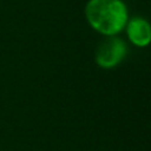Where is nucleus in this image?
<instances>
[{
  "label": "nucleus",
  "mask_w": 151,
  "mask_h": 151,
  "mask_svg": "<svg viewBox=\"0 0 151 151\" xmlns=\"http://www.w3.org/2000/svg\"><path fill=\"white\" fill-rule=\"evenodd\" d=\"M129 40L137 47H145L151 42V24L140 17L129 19L125 25Z\"/></svg>",
  "instance_id": "obj_3"
},
{
  "label": "nucleus",
  "mask_w": 151,
  "mask_h": 151,
  "mask_svg": "<svg viewBox=\"0 0 151 151\" xmlns=\"http://www.w3.org/2000/svg\"><path fill=\"white\" fill-rule=\"evenodd\" d=\"M126 51V44L123 39L116 35L107 37L97 47L96 63L101 68H112L123 61Z\"/></svg>",
  "instance_id": "obj_2"
},
{
  "label": "nucleus",
  "mask_w": 151,
  "mask_h": 151,
  "mask_svg": "<svg viewBox=\"0 0 151 151\" xmlns=\"http://www.w3.org/2000/svg\"><path fill=\"white\" fill-rule=\"evenodd\" d=\"M85 17L90 26L103 35L120 33L129 20V12L123 0H88Z\"/></svg>",
  "instance_id": "obj_1"
}]
</instances>
